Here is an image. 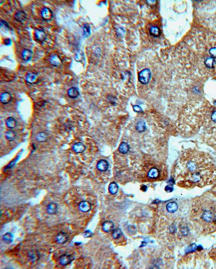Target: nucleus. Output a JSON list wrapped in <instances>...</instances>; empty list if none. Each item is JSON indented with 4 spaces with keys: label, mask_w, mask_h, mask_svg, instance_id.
Here are the masks:
<instances>
[{
    "label": "nucleus",
    "mask_w": 216,
    "mask_h": 269,
    "mask_svg": "<svg viewBox=\"0 0 216 269\" xmlns=\"http://www.w3.org/2000/svg\"><path fill=\"white\" fill-rule=\"evenodd\" d=\"M122 231L119 229H116L113 230V232L112 233L113 237L115 239H118L122 236Z\"/></svg>",
    "instance_id": "2f4dec72"
},
{
    "label": "nucleus",
    "mask_w": 216,
    "mask_h": 269,
    "mask_svg": "<svg viewBox=\"0 0 216 269\" xmlns=\"http://www.w3.org/2000/svg\"><path fill=\"white\" fill-rule=\"evenodd\" d=\"M34 35L36 40L40 42L44 41L47 36L46 33L43 30L40 29H36L35 30Z\"/></svg>",
    "instance_id": "423d86ee"
},
{
    "label": "nucleus",
    "mask_w": 216,
    "mask_h": 269,
    "mask_svg": "<svg viewBox=\"0 0 216 269\" xmlns=\"http://www.w3.org/2000/svg\"><path fill=\"white\" fill-rule=\"evenodd\" d=\"M72 256L71 255L67 254H63L59 259L60 263L63 266H65L68 264H70L72 262Z\"/></svg>",
    "instance_id": "1a4fd4ad"
},
{
    "label": "nucleus",
    "mask_w": 216,
    "mask_h": 269,
    "mask_svg": "<svg viewBox=\"0 0 216 269\" xmlns=\"http://www.w3.org/2000/svg\"><path fill=\"white\" fill-rule=\"evenodd\" d=\"M11 39H5V43L6 45H9V44H11Z\"/></svg>",
    "instance_id": "ea45409f"
},
{
    "label": "nucleus",
    "mask_w": 216,
    "mask_h": 269,
    "mask_svg": "<svg viewBox=\"0 0 216 269\" xmlns=\"http://www.w3.org/2000/svg\"><path fill=\"white\" fill-rule=\"evenodd\" d=\"M3 240L6 243H11L13 241V236L9 233H6L3 236Z\"/></svg>",
    "instance_id": "cd10ccee"
},
{
    "label": "nucleus",
    "mask_w": 216,
    "mask_h": 269,
    "mask_svg": "<svg viewBox=\"0 0 216 269\" xmlns=\"http://www.w3.org/2000/svg\"><path fill=\"white\" fill-rule=\"evenodd\" d=\"M57 209H58V207H57L56 203H51L49 204V205H48L47 209H46V211L49 214L53 215L56 213L57 212Z\"/></svg>",
    "instance_id": "f3484780"
},
{
    "label": "nucleus",
    "mask_w": 216,
    "mask_h": 269,
    "mask_svg": "<svg viewBox=\"0 0 216 269\" xmlns=\"http://www.w3.org/2000/svg\"><path fill=\"white\" fill-rule=\"evenodd\" d=\"M7 127L9 129H14L17 125V121L14 117H9L5 121Z\"/></svg>",
    "instance_id": "aec40b11"
},
{
    "label": "nucleus",
    "mask_w": 216,
    "mask_h": 269,
    "mask_svg": "<svg viewBox=\"0 0 216 269\" xmlns=\"http://www.w3.org/2000/svg\"><path fill=\"white\" fill-rule=\"evenodd\" d=\"M178 186L192 189L216 182V165L211 156L194 149L186 150L178 158L172 171Z\"/></svg>",
    "instance_id": "f257e3e1"
},
{
    "label": "nucleus",
    "mask_w": 216,
    "mask_h": 269,
    "mask_svg": "<svg viewBox=\"0 0 216 269\" xmlns=\"http://www.w3.org/2000/svg\"><path fill=\"white\" fill-rule=\"evenodd\" d=\"M14 17L16 21L19 22H23L27 19V14L24 11H18L16 12Z\"/></svg>",
    "instance_id": "4468645a"
},
{
    "label": "nucleus",
    "mask_w": 216,
    "mask_h": 269,
    "mask_svg": "<svg viewBox=\"0 0 216 269\" xmlns=\"http://www.w3.org/2000/svg\"><path fill=\"white\" fill-rule=\"evenodd\" d=\"M83 36L85 37H87L90 35V27L88 24H85L83 27Z\"/></svg>",
    "instance_id": "c85d7f7f"
},
{
    "label": "nucleus",
    "mask_w": 216,
    "mask_h": 269,
    "mask_svg": "<svg viewBox=\"0 0 216 269\" xmlns=\"http://www.w3.org/2000/svg\"><path fill=\"white\" fill-rule=\"evenodd\" d=\"M166 209L168 212L174 213L176 212L178 209V205L176 203L171 202L167 205Z\"/></svg>",
    "instance_id": "bb28decb"
},
{
    "label": "nucleus",
    "mask_w": 216,
    "mask_h": 269,
    "mask_svg": "<svg viewBox=\"0 0 216 269\" xmlns=\"http://www.w3.org/2000/svg\"><path fill=\"white\" fill-rule=\"evenodd\" d=\"M72 150L77 154H80L83 152L85 149H86V146L82 143L78 142L74 144L72 146Z\"/></svg>",
    "instance_id": "9b49d317"
},
{
    "label": "nucleus",
    "mask_w": 216,
    "mask_h": 269,
    "mask_svg": "<svg viewBox=\"0 0 216 269\" xmlns=\"http://www.w3.org/2000/svg\"><path fill=\"white\" fill-rule=\"evenodd\" d=\"M215 60L213 57H209L207 58L205 61V64L206 66L209 68H212L214 66Z\"/></svg>",
    "instance_id": "c756f323"
},
{
    "label": "nucleus",
    "mask_w": 216,
    "mask_h": 269,
    "mask_svg": "<svg viewBox=\"0 0 216 269\" xmlns=\"http://www.w3.org/2000/svg\"><path fill=\"white\" fill-rule=\"evenodd\" d=\"M36 139L38 142H44L48 140V135L44 132H40L36 134Z\"/></svg>",
    "instance_id": "b1692460"
},
{
    "label": "nucleus",
    "mask_w": 216,
    "mask_h": 269,
    "mask_svg": "<svg viewBox=\"0 0 216 269\" xmlns=\"http://www.w3.org/2000/svg\"><path fill=\"white\" fill-rule=\"evenodd\" d=\"M139 178L144 182L160 181L167 176L165 166L155 160H147L143 163L139 169Z\"/></svg>",
    "instance_id": "7ed1b4c3"
},
{
    "label": "nucleus",
    "mask_w": 216,
    "mask_h": 269,
    "mask_svg": "<svg viewBox=\"0 0 216 269\" xmlns=\"http://www.w3.org/2000/svg\"><path fill=\"white\" fill-rule=\"evenodd\" d=\"M67 93H68V96L72 98H77L80 95V92H79L78 89L77 88H75V87L70 88L68 90Z\"/></svg>",
    "instance_id": "6ab92c4d"
},
{
    "label": "nucleus",
    "mask_w": 216,
    "mask_h": 269,
    "mask_svg": "<svg viewBox=\"0 0 216 269\" xmlns=\"http://www.w3.org/2000/svg\"><path fill=\"white\" fill-rule=\"evenodd\" d=\"M13 97L11 93L8 92L3 93L1 95L0 100L2 103L4 104H7L11 103L12 101Z\"/></svg>",
    "instance_id": "0eeeda50"
},
{
    "label": "nucleus",
    "mask_w": 216,
    "mask_h": 269,
    "mask_svg": "<svg viewBox=\"0 0 216 269\" xmlns=\"http://www.w3.org/2000/svg\"><path fill=\"white\" fill-rule=\"evenodd\" d=\"M42 17L45 21L51 20L53 16V13L51 9L48 7H44L41 12Z\"/></svg>",
    "instance_id": "39448f33"
},
{
    "label": "nucleus",
    "mask_w": 216,
    "mask_h": 269,
    "mask_svg": "<svg viewBox=\"0 0 216 269\" xmlns=\"http://www.w3.org/2000/svg\"><path fill=\"white\" fill-rule=\"evenodd\" d=\"M209 143L216 150V127H215L212 130L211 139L209 140Z\"/></svg>",
    "instance_id": "a211bd4d"
},
{
    "label": "nucleus",
    "mask_w": 216,
    "mask_h": 269,
    "mask_svg": "<svg viewBox=\"0 0 216 269\" xmlns=\"http://www.w3.org/2000/svg\"><path fill=\"white\" fill-rule=\"evenodd\" d=\"M56 239L57 242L58 243L62 244L66 243L67 242L69 239V237L66 233L61 232V233H59L57 235Z\"/></svg>",
    "instance_id": "ddd939ff"
},
{
    "label": "nucleus",
    "mask_w": 216,
    "mask_h": 269,
    "mask_svg": "<svg viewBox=\"0 0 216 269\" xmlns=\"http://www.w3.org/2000/svg\"><path fill=\"white\" fill-rule=\"evenodd\" d=\"M134 110L136 112H138V113H140L141 111H142V108L138 106V105H135L134 107Z\"/></svg>",
    "instance_id": "4c0bfd02"
},
{
    "label": "nucleus",
    "mask_w": 216,
    "mask_h": 269,
    "mask_svg": "<svg viewBox=\"0 0 216 269\" xmlns=\"http://www.w3.org/2000/svg\"><path fill=\"white\" fill-rule=\"evenodd\" d=\"M210 118H211V121L216 124V110H214L212 111V113L211 114Z\"/></svg>",
    "instance_id": "c9c22d12"
},
{
    "label": "nucleus",
    "mask_w": 216,
    "mask_h": 269,
    "mask_svg": "<svg viewBox=\"0 0 216 269\" xmlns=\"http://www.w3.org/2000/svg\"><path fill=\"white\" fill-rule=\"evenodd\" d=\"M209 53L212 57L216 58V47L211 48L209 50Z\"/></svg>",
    "instance_id": "f704fd0d"
},
{
    "label": "nucleus",
    "mask_w": 216,
    "mask_h": 269,
    "mask_svg": "<svg viewBox=\"0 0 216 269\" xmlns=\"http://www.w3.org/2000/svg\"><path fill=\"white\" fill-rule=\"evenodd\" d=\"M150 34L154 37L160 36V31L158 27L156 26H153L151 27L150 29L149 30Z\"/></svg>",
    "instance_id": "a878e982"
},
{
    "label": "nucleus",
    "mask_w": 216,
    "mask_h": 269,
    "mask_svg": "<svg viewBox=\"0 0 216 269\" xmlns=\"http://www.w3.org/2000/svg\"><path fill=\"white\" fill-rule=\"evenodd\" d=\"M210 256L211 258L216 261V245L211 250V252L210 253Z\"/></svg>",
    "instance_id": "72a5a7b5"
},
{
    "label": "nucleus",
    "mask_w": 216,
    "mask_h": 269,
    "mask_svg": "<svg viewBox=\"0 0 216 269\" xmlns=\"http://www.w3.org/2000/svg\"><path fill=\"white\" fill-rule=\"evenodd\" d=\"M119 190V186L115 182H111L109 186V191L111 195H115Z\"/></svg>",
    "instance_id": "393cba45"
},
{
    "label": "nucleus",
    "mask_w": 216,
    "mask_h": 269,
    "mask_svg": "<svg viewBox=\"0 0 216 269\" xmlns=\"http://www.w3.org/2000/svg\"><path fill=\"white\" fill-rule=\"evenodd\" d=\"M28 257L30 262H34L35 261H36V260H37V259L38 258V254L35 252L31 251L30 252H29V254H28Z\"/></svg>",
    "instance_id": "7c9ffc66"
},
{
    "label": "nucleus",
    "mask_w": 216,
    "mask_h": 269,
    "mask_svg": "<svg viewBox=\"0 0 216 269\" xmlns=\"http://www.w3.org/2000/svg\"><path fill=\"white\" fill-rule=\"evenodd\" d=\"M49 62L52 66L55 67H58L61 65L62 61L61 58L59 57L57 55H53L50 57Z\"/></svg>",
    "instance_id": "9d476101"
},
{
    "label": "nucleus",
    "mask_w": 216,
    "mask_h": 269,
    "mask_svg": "<svg viewBox=\"0 0 216 269\" xmlns=\"http://www.w3.org/2000/svg\"><path fill=\"white\" fill-rule=\"evenodd\" d=\"M137 129L140 132L143 131L145 129V124L144 122H140L138 123V124L137 125Z\"/></svg>",
    "instance_id": "473e14b6"
},
{
    "label": "nucleus",
    "mask_w": 216,
    "mask_h": 269,
    "mask_svg": "<svg viewBox=\"0 0 216 269\" xmlns=\"http://www.w3.org/2000/svg\"><path fill=\"white\" fill-rule=\"evenodd\" d=\"M6 139L9 141H13L15 140L16 137V133L14 130H8L5 134Z\"/></svg>",
    "instance_id": "5701e85b"
},
{
    "label": "nucleus",
    "mask_w": 216,
    "mask_h": 269,
    "mask_svg": "<svg viewBox=\"0 0 216 269\" xmlns=\"http://www.w3.org/2000/svg\"><path fill=\"white\" fill-rule=\"evenodd\" d=\"M190 218L200 233L216 232V197L211 193L195 199L192 204Z\"/></svg>",
    "instance_id": "f03ea898"
},
{
    "label": "nucleus",
    "mask_w": 216,
    "mask_h": 269,
    "mask_svg": "<svg viewBox=\"0 0 216 269\" xmlns=\"http://www.w3.org/2000/svg\"><path fill=\"white\" fill-rule=\"evenodd\" d=\"M78 207L82 212H88L91 209V204L90 202L84 201L79 203Z\"/></svg>",
    "instance_id": "6e6552de"
},
{
    "label": "nucleus",
    "mask_w": 216,
    "mask_h": 269,
    "mask_svg": "<svg viewBox=\"0 0 216 269\" xmlns=\"http://www.w3.org/2000/svg\"><path fill=\"white\" fill-rule=\"evenodd\" d=\"M92 235H93V233H91L90 231H89V230L85 231L84 232V233H83V236H84V237H85V238L90 237L92 236Z\"/></svg>",
    "instance_id": "e433bc0d"
},
{
    "label": "nucleus",
    "mask_w": 216,
    "mask_h": 269,
    "mask_svg": "<svg viewBox=\"0 0 216 269\" xmlns=\"http://www.w3.org/2000/svg\"><path fill=\"white\" fill-rule=\"evenodd\" d=\"M114 225L111 221H105L102 224V230L105 233H110L113 230Z\"/></svg>",
    "instance_id": "2eb2a0df"
},
{
    "label": "nucleus",
    "mask_w": 216,
    "mask_h": 269,
    "mask_svg": "<svg viewBox=\"0 0 216 269\" xmlns=\"http://www.w3.org/2000/svg\"><path fill=\"white\" fill-rule=\"evenodd\" d=\"M151 78V73L149 69H145L139 73V82L143 84H146L149 83Z\"/></svg>",
    "instance_id": "20e7f679"
},
{
    "label": "nucleus",
    "mask_w": 216,
    "mask_h": 269,
    "mask_svg": "<svg viewBox=\"0 0 216 269\" xmlns=\"http://www.w3.org/2000/svg\"><path fill=\"white\" fill-rule=\"evenodd\" d=\"M124 32H125V31H124V30H123V29H122V28H119V29H118V30H117V32H118L119 34V32H121V34H120V35H123Z\"/></svg>",
    "instance_id": "a19ab883"
},
{
    "label": "nucleus",
    "mask_w": 216,
    "mask_h": 269,
    "mask_svg": "<svg viewBox=\"0 0 216 269\" xmlns=\"http://www.w3.org/2000/svg\"><path fill=\"white\" fill-rule=\"evenodd\" d=\"M32 56V52L30 50L25 49L22 52V57L25 61H29L31 60Z\"/></svg>",
    "instance_id": "412c9836"
},
{
    "label": "nucleus",
    "mask_w": 216,
    "mask_h": 269,
    "mask_svg": "<svg viewBox=\"0 0 216 269\" xmlns=\"http://www.w3.org/2000/svg\"><path fill=\"white\" fill-rule=\"evenodd\" d=\"M129 150H130V146L128 145V144L125 142H122L119 146V151L123 154L128 153Z\"/></svg>",
    "instance_id": "4be33fe9"
},
{
    "label": "nucleus",
    "mask_w": 216,
    "mask_h": 269,
    "mask_svg": "<svg viewBox=\"0 0 216 269\" xmlns=\"http://www.w3.org/2000/svg\"><path fill=\"white\" fill-rule=\"evenodd\" d=\"M109 168V163L108 162L104 160H99L97 164V168L98 170L102 172L106 171Z\"/></svg>",
    "instance_id": "f8f14e48"
},
{
    "label": "nucleus",
    "mask_w": 216,
    "mask_h": 269,
    "mask_svg": "<svg viewBox=\"0 0 216 269\" xmlns=\"http://www.w3.org/2000/svg\"><path fill=\"white\" fill-rule=\"evenodd\" d=\"M211 193H213L216 197V186H214V187L212 189Z\"/></svg>",
    "instance_id": "58836bf2"
},
{
    "label": "nucleus",
    "mask_w": 216,
    "mask_h": 269,
    "mask_svg": "<svg viewBox=\"0 0 216 269\" xmlns=\"http://www.w3.org/2000/svg\"><path fill=\"white\" fill-rule=\"evenodd\" d=\"M37 80H38L37 75L35 73H28L26 75V81L29 84H34V83H36L37 81Z\"/></svg>",
    "instance_id": "dca6fc26"
}]
</instances>
